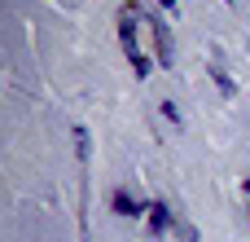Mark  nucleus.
Instances as JSON below:
<instances>
[{
	"mask_svg": "<svg viewBox=\"0 0 250 242\" xmlns=\"http://www.w3.org/2000/svg\"><path fill=\"white\" fill-rule=\"evenodd\" d=\"M119 40H123V53H127L132 71L145 79V75H149V57L136 48V22H132V9H127V13H123V22H119Z\"/></svg>",
	"mask_w": 250,
	"mask_h": 242,
	"instance_id": "obj_1",
	"label": "nucleus"
},
{
	"mask_svg": "<svg viewBox=\"0 0 250 242\" xmlns=\"http://www.w3.org/2000/svg\"><path fill=\"white\" fill-rule=\"evenodd\" d=\"M154 40H158V62H163V66H176V57H171V35H167L163 22H154Z\"/></svg>",
	"mask_w": 250,
	"mask_h": 242,
	"instance_id": "obj_2",
	"label": "nucleus"
},
{
	"mask_svg": "<svg viewBox=\"0 0 250 242\" xmlns=\"http://www.w3.org/2000/svg\"><path fill=\"white\" fill-rule=\"evenodd\" d=\"M167 225H171V216H167V207H163V203H154V207H149V229H154V234H163Z\"/></svg>",
	"mask_w": 250,
	"mask_h": 242,
	"instance_id": "obj_3",
	"label": "nucleus"
},
{
	"mask_svg": "<svg viewBox=\"0 0 250 242\" xmlns=\"http://www.w3.org/2000/svg\"><path fill=\"white\" fill-rule=\"evenodd\" d=\"M114 212H119V216H141L145 207H141V203H132L127 194H114Z\"/></svg>",
	"mask_w": 250,
	"mask_h": 242,
	"instance_id": "obj_4",
	"label": "nucleus"
},
{
	"mask_svg": "<svg viewBox=\"0 0 250 242\" xmlns=\"http://www.w3.org/2000/svg\"><path fill=\"white\" fill-rule=\"evenodd\" d=\"M158 4H163V9H176V0H158Z\"/></svg>",
	"mask_w": 250,
	"mask_h": 242,
	"instance_id": "obj_5",
	"label": "nucleus"
},
{
	"mask_svg": "<svg viewBox=\"0 0 250 242\" xmlns=\"http://www.w3.org/2000/svg\"><path fill=\"white\" fill-rule=\"evenodd\" d=\"M246 194H250V181H246Z\"/></svg>",
	"mask_w": 250,
	"mask_h": 242,
	"instance_id": "obj_6",
	"label": "nucleus"
}]
</instances>
